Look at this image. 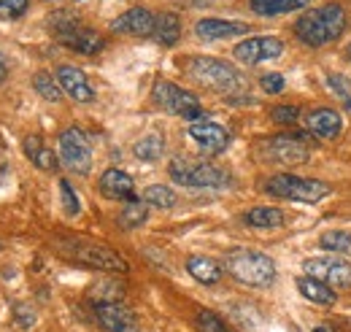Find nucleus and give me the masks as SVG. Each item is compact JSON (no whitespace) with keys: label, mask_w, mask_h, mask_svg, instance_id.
I'll use <instances>...</instances> for the list:
<instances>
[{"label":"nucleus","mask_w":351,"mask_h":332,"mask_svg":"<svg viewBox=\"0 0 351 332\" xmlns=\"http://www.w3.org/2000/svg\"><path fill=\"white\" fill-rule=\"evenodd\" d=\"M349 25V16H346V8L338 5V3H327L322 8H313L306 11L298 22H295V36L306 46H327V43L338 41L343 36Z\"/></svg>","instance_id":"1"},{"label":"nucleus","mask_w":351,"mask_h":332,"mask_svg":"<svg viewBox=\"0 0 351 332\" xmlns=\"http://www.w3.org/2000/svg\"><path fill=\"white\" fill-rule=\"evenodd\" d=\"M181 68H184V73L192 82H197L200 86H206V89H214V92L235 95V92H241L246 86L241 71L232 68L224 60H217V57H189Z\"/></svg>","instance_id":"2"},{"label":"nucleus","mask_w":351,"mask_h":332,"mask_svg":"<svg viewBox=\"0 0 351 332\" xmlns=\"http://www.w3.org/2000/svg\"><path fill=\"white\" fill-rule=\"evenodd\" d=\"M224 273H230L235 281L246 287H273L276 281V262L263 251L238 249L224 259Z\"/></svg>","instance_id":"3"},{"label":"nucleus","mask_w":351,"mask_h":332,"mask_svg":"<svg viewBox=\"0 0 351 332\" xmlns=\"http://www.w3.org/2000/svg\"><path fill=\"white\" fill-rule=\"evenodd\" d=\"M171 178L181 187L192 189H224L232 184V176L211 163H192V160H173L168 167Z\"/></svg>","instance_id":"4"},{"label":"nucleus","mask_w":351,"mask_h":332,"mask_svg":"<svg viewBox=\"0 0 351 332\" xmlns=\"http://www.w3.org/2000/svg\"><path fill=\"white\" fill-rule=\"evenodd\" d=\"M265 192L273 198H284V200H298V203H319L330 195V187L324 181L316 178H303L295 173H278L273 178H267Z\"/></svg>","instance_id":"5"},{"label":"nucleus","mask_w":351,"mask_h":332,"mask_svg":"<svg viewBox=\"0 0 351 332\" xmlns=\"http://www.w3.org/2000/svg\"><path fill=\"white\" fill-rule=\"evenodd\" d=\"M152 97H154V103H157L160 108H165V111L173 114V117H181V119H206L200 100H197L192 92L176 86L173 82H165V79L154 82Z\"/></svg>","instance_id":"6"},{"label":"nucleus","mask_w":351,"mask_h":332,"mask_svg":"<svg viewBox=\"0 0 351 332\" xmlns=\"http://www.w3.org/2000/svg\"><path fill=\"white\" fill-rule=\"evenodd\" d=\"M260 157L273 165H303L311 157V149L298 135H273L260 143Z\"/></svg>","instance_id":"7"},{"label":"nucleus","mask_w":351,"mask_h":332,"mask_svg":"<svg viewBox=\"0 0 351 332\" xmlns=\"http://www.w3.org/2000/svg\"><path fill=\"white\" fill-rule=\"evenodd\" d=\"M57 146H60L62 165L71 167L79 176H87L89 167H92V143H89L84 130H79V127L62 130L60 138H57Z\"/></svg>","instance_id":"8"},{"label":"nucleus","mask_w":351,"mask_h":332,"mask_svg":"<svg viewBox=\"0 0 351 332\" xmlns=\"http://www.w3.org/2000/svg\"><path fill=\"white\" fill-rule=\"evenodd\" d=\"M306 276L332 287V289H349L351 287V262L338 257V254H322V257H311L303 265Z\"/></svg>","instance_id":"9"},{"label":"nucleus","mask_w":351,"mask_h":332,"mask_svg":"<svg viewBox=\"0 0 351 332\" xmlns=\"http://www.w3.org/2000/svg\"><path fill=\"white\" fill-rule=\"evenodd\" d=\"M79 265H87L95 270H108V273H128L130 265L125 257H119L114 249L106 246H95V244H73L68 251Z\"/></svg>","instance_id":"10"},{"label":"nucleus","mask_w":351,"mask_h":332,"mask_svg":"<svg viewBox=\"0 0 351 332\" xmlns=\"http://www.w3.org/2000/svg\"><path fill=\"white\" fill-rule=\"evenodd\" d=\"M284 49H287L284 41L276 38V36H257V38H243V41L232 49V54L243 65H260V62L281 57Z\"/></svg>","instance_id":"11"},{"label":"nucleus","mask_w":351,"mask_h":332,"mask_svg":"<svg viewBox=\"0 0 351 332\" xmlns=\"http://www.w3.org/2000/svg\"><path fill=\"white\" fill-rule=\"evenodd\" d=\"M95 319L106 332H141L138 316L125 303H103L95 305Z\"/></svg>","instance_id":"12"},{"label":"nucleus","mask_w":351,"mask_h":332,"mask_svg":"<svg viewBox=\"0 0 351 332\" xmlns=\"http://www.w3.org/2000/svg\"><path fill=\"white\" fill-rule=\"evenodd\" d=\"M189 138H192V141L197 143V149L206 152V154H221V152L230 146V132L221 125H217V122H208V119L192 122V125H189Z\"/></svg>","instance_id":"13"},{"label":"nucleus","mask_w":351,"mask_h":332,"mask_svg":"<svg viewBox=\"0 0 351 332\" xmlns=\"http://www.w3.org/2000/svg\"><path fill=\"white\" fill-rule=\"evenodd\" d=\"M303 122H306L308 132L316 135V138H322V141H332V138H338L341 130H343V117H341L335 108H327V106L308 111Z\"/></svg>","instance_id":"14"},{"label":"nucleus","mask_w":351,"mask_h":332,"mask_svg":"<svg viewBox=\"0 0 351 332\" xmlns=\"http://www.w3.org/2000/svg\"><path fill=\"white\" fill-rule=\"evenodd\" d=\"M57 82L62 86V92L68 97H73L76 103H92L95 100V89L89 84L87 73L73 68V65H60L57 68Z\"/></svg>","instance_id":"15"},{"label":"nucleus","mask_w":351,"mask_h":332,"mask_svg":"<svg viewBox=\"0 0 351 332\" xmlns=\"http://www.w3.org/2000/svg\"><path fill=\"white\" fill-rule=\"evenodd\" d=\"M154 14L149 8H130L125 11L122 16H117L111 22V30L114 33H125V36H152L154 33Z\"/></svg>","instance_id":"16"},{"label":"nucleus","mask_w":351,"mask_h":332,"mask_svg":"<svg viewBox=\"0 0 351 332\" xmlns=\"http://www.w3.org/2000/svg\"><path fill=\"white\" fill-rule=\"evenodd\" d=\"M195 33L203 41H224V38H235V36L252 33V27L243 25V22H230V19H200L195 25Z\"/></svg>","instance_id":"17"},{"label":"nucleus","mask_w":351,"mask_h":332,"mask_svg":"<svg viewBox=\"0 0 351 332\" xmlns=\"http://www.w3.org/2000/svg\"><path fill=\"white\" fill-rule=\"evenodd\" d=\"M100 192H103V198H108V200H138L135 198V184H132V178L125 173V170H119V167H108L103 176H100Z\"/></svg>","instance_id":"18"},{"label":"nucleus","mask_w":351,"mask_h":332,"mask_svg":"<svg viewBox=\"0 0 351 332\" xmlns=\"http://www.w3.org/2000/svg\"><path fill=\"white\" fill-rule=\"evenodd\" d=\"M60 43H65L68 49L79 51V54H100L103 46H106V38L89 27H73V30H65L57 36Z\"/></svg>","instance_id":"19"},{"label":"nucleus","mask_w":351,"mask_h":332,"mask_svg":"<svg viewBox=\"0 0 351 332\" xmlns=\"http://www.w3.org/2000/svg\"><path fill=\"white\" fill-rule=\"evenodd\" d=\"M186 273H189L195 281L206 284V287L221 281V276H224L221 265L217 259H211V257H189V259H186Z\"/></svg>","instance_id":"20"},{"label":"nucleus","mask_w":351,"mask_h":332,"mask_svg":"<svg viewBox=\"0 0 351 332\" xmlns=\"http://www.w3.org/2000/svg\"><path fill=\"white\" fill-rule=\"evenodd\" d=\"M25 154L30 157V163H33V165L46 170V173H54V170L60 167L57 154L46 146L38 135H27V138H25Z\"/></svg>","instance_id":"21"},{"label":"nucleus","mask_w":351,"mask_h":332,"mask_svg":"<svg viewBox=\"0 0 351 332\" xmlns=\"http://www.w3.org/2000/svg\"><path fill=\"white\" fill-rule=\"evenodd\" d=\"M154 41L162 43V46H173L178 38H181V19L176 16L173 11H162L157 14L154 19Z\"/></svg>","instance_id":"22"},{"label":"nucleus","mask_w":351,"mask_h":332,"mask_svg":"<svg viewBox=\"0 0 351 332\" xmlns=\"http://www.w3.org/2000/svg\"><path fill=\"white\" fill-rule=\"evenodd\" d=\"M298 289H300V294L306 300L316 303V305H332L338 300V292L332 289V287H327V284H322V281H316V278H311V276H300L298 278Z\"/></svg>","instance_id":"23"},{"label":"nucleus","mask_w":351,"mask_h":332,"mask_svg":"<svg viewBox=\"0 0 351 332\" xmlns=\"http://www.w3.org/2000/svg\"><path fill=\"white\" fill-rule=\"evenodd\" d=\"M287 216L281 208H273V206H260V208H252L246 213V224L257 227V230H278L284 227Z\"/></svg>","instance_id":"24"},{"label":"nucleus","mask_w":351,"mask_h":332,"mask_svg":"<svg viewBox=\"0 0 351 332\" xmlns=\"http://www.w3.org/2000/svg\"><path fill=\"white\" fill-rule=\"evenodd\" d=\"M311 0H252V11L260 14V16H281V14H289V11H300L306 8Z\"/></svg>","instance_id":"25"},{"label":"nucleus","mask_w":351,"mask_h":332,"mask_svg":"<svg viewBox=\"0 0 351 332\" xmlns=\"http://www.w3.org/2000/svg\"><path fill=\"white\" fill-rule=\"evenodd\" d=\"M125 297V287L117 281V278H100L89 287V300L95 305H103V303H122Z\"/></svg>","instance_id":"26"},{"label":"nucleus","mask_w":351,"mask_h":332,"mask_svg":"<svg viewBox=\"0 0 351 332\" xmlns=\"http://www.w3.org/2000/svg\"><path fill=\"white\" fill-rule=\"evenodd\" d=\"M132 154L138 157V160H143V163H157L162 154H165V141H162V135H143L135 146H132Z\"/></svg>","instance_id":"27"},{"label":"nucleus","mask_w":351,"mask_h":332,"mask_svg":"<svg viewBox=\"0 0 351 332\" xmlns=\"http://www.w3.org/2000/svg\"><path fill=\"white\" fill-rule=\"evenodd\" d=\"M319 246L327 254L346 257V254H351V233H346V230H330V233H324L319 238Z\"/></svg>","instance_id":"28"},{"label":"nucleus","mask_w":351,"mask_h":332,"mask_svg":"<svg viewBox=\"0 0 351 332\" xmlns=\"http://www.w3.org/2000/svg\"><path fill=\"white\" fill-rule=\"evenodd\" d=\"M146 206L154 208H173L176 206V192L165 184H152L143 189V198H141Z\"/></svg>","instance_id":"29"},{"label":"nucleus","mask_w":351,"mask_h":332,"mask_svg":"<svg viewBox=\"0 0 351 332\" xmlns=\"http://www.w3.org/2000/svg\"><path fill=\"white\" fill-rule=\"evenodd\" d=\"M146 219H149V206H146L143 200H130L128 206L122 208V213H119V224H122L125 230L141 227Z\"/></svg>","instance_id":"30"},{"label":"nucleus","mask_w":351,"mask_h":332,"mask_svg":"<svg viewBox=\"0 0 351 332\" xmlns=\"http://www.w3.org/2000/svg\"><path fill=\"white\" fill-rule=\"evenodd\" d=\"M33 86H36V92L49 100V103H57V100H62V86L57 82V76H51V73H36V79H33Z\"/></svg>","instance_id":"31"},{"label":"nucleus","mask_w":351,"mask_h":332,"mask_svg":"<svg viewBox=\"0 0 351 332\" xmlns=\"http://www.w3.org/2000/svg\"><path fill=\"white\" fill-rule=\"evenodd\" d=\"M195 324H197V330L200 332H232L224 322H221L219 316L214 313V311H200L197 319H195Z\"/></svg>","instance_id":"32"},{"label":"nucleus","mask_w":351,"mask_h":332,"mask_svg":"<svg viewBox=\"0 0 351 332\" xmlns=\"http://www.w3.org/2000/svg\"><path fill=\"white\" fill-rule=\"evenodd\" d=\"M60 195H62V206H65V213L68 216H76L82 206H79V198H76V192H73V187H71V181H60Z\"/></svg>","instance_id":"33"},{"label":"nucleus","mask_w":351,"mask_h":332,"mask_svg":"<svg viewBox=\"0 0 351 332\" xmlns=\"http://www.w3.org/2000/svg\"><path fill=\"white\" fill-rule=\"evenodd\" d=\"M270 119L278 122V125H295L300 119V108L298 106H276L270 111Z\"/></svg>","instance_id":"34"},{"label":"nucleus","mask_w":351,"mask_h":332,"mask_svg":"<svg viewBox=\"0 0 351 332\" xmlns=\"http://www.w3.org/2000/svg\"><path fill=\"white\" fill-rule=\"evenodd\" d=\"M327 84H330V89L343 100V106L346 108H351V89H349V84H346V79L343 76H335V73H330L327 76Z\"/></svg>","instance_id":"35"},{"label":"nucleus","mask_w":351,"mask_h":332,"mask_svg":"<svg viewBox=\"0 0 351 332\" xmlns=\"http://www.w3.org/2000/svg\"><path fill=\"white\" fill-rule=\"evenodd\" d=\"M30 0H0V16H22L27 11Z\"/></svg>","instance_id":"36"},{"label":"nucleus","mask_w":351,"mask_h":332,"mask_svg":"<svg viewBox=\"0 0 351 332\" xmlns=\"http://www.w3.org/2000/svg\"><path fill=\"white\" fill-rule=\"evenodd\" d=\"M14 319H16V324L25 327V330L36 324V313H33V308L25 305V303H16V305H14Z\"/></svg>","instance_id":"37"},{"label":"nucleus","mask_w":351,"mask_h":332,"mask_svg":"<svg viewBox=\"0 0 351 332\" xmlns=\"http://www.w3.org/2000/svg\"><path fill=\"white\" fill-rule=\"evenodd\" d=\"M260 86H263L267 95H278V92H284L287 82H284L281 73H265L263 79H260Z\"/></svg>","instance_id":"38"},{"label":"nucleus","mask_w":351,"mask_h":332,"mask_svg":"<svg viewBox=\"0 0 351 332\" xmlns=\"http://www.w3.org/2000/svg\"><path fill=\"white\" fill-rule=\"evenodd\" d=\"M3 76H5V62L0 60V79H3Z\"/></svg>","instance_id":"39"},{"label":"nucleus","mask_w":351,"mask_h":332,"mask_svg":"<svg viewBox=\"0 0 351 332\" xmlns=\"http://www.w3.org/2000/svg\"><path fill=\"white\" fill-rule=\"evenodd\" d=\"M313 332H330L327 327H313Z\"/></svg>","instance_id":"40"},{"label":"nucleus","mask_w":351,"mask_h":332,"mask_svg":"<svg viewBox=\"0 0 351 332\" xmlns=\"http://www.w3.org/2000/svg\"><path fill=\"white\" fill-rule=\"evenodd\" d=\"M346 57H349V60H351V43H349V46H346Z\"/></svg>","instance_id":"41"}]
</instances>
